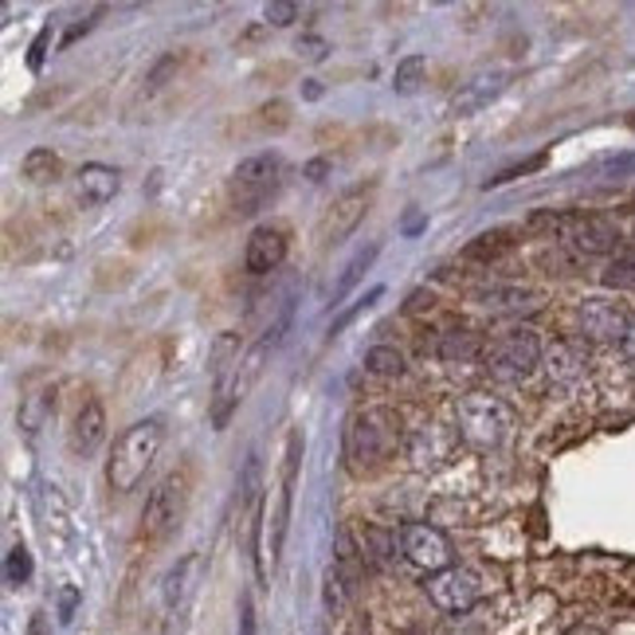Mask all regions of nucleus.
<instances>
[{
    "instance_id": "1",
    "label": "nucleus",
    "mask_w": 635,
    "mask_h": 635,
    "mask_svg": "<svg viewBox=\"0 0 635 635\" xmlns=\"http://www.w3.org/2000/svg\"><path fill=\"white\" fill-rule=\"evenodd\" d=\"M162 443H165V423L157 416L150 420H137L134 428L119 436L114 443L111 459H106V487L114 494H130L137 483L145 479V471L153 467V459L162 455Z\"/></svg>"
},
{
    "instance_id": "2",
    "label": "nucleus",
    "mask_w": 635,
    "mask_h": 635,
    "mask_svg": "<svg viewBox=\"0 0 635 635\" xmlns=\"http://www.w3.org/2000/svg\"><path fill=\"white\" fill-rule=\"evenodd\" d=\"M400 420L389 408H361L346 420V459L354 471H373L397 451Z\"/></svg>"
},
{
    "instance_id": "3",
    "label": "nucleus",
    "mask_w": 635,
    "mask_h": 635,
    "mask_svg": "<svg viewBox=\"0 0 635 635\" xmlns=\"http://www.w3.org/2000/svg\"><path fill=\"white\" fill-rule=\"evenodd\" d=\"M283 177H287V165H283L279 153H252L232 170L228 177V204L236 216H255L259 208L279 196Z\"/></svg>"
},
{
    "instance_id": "4",
    "label": "nucleus",
    "mask_w": 635,
    "mask_h": 635,
    "mask_svg": "<svg viewBox=\"0 0 635 635\" xmlns=\"http://www.w3.org/2000/svg\"><path fill=\"white\" fill-rule=\"evenodd\" d=\"M188 502H193V463H181L165 474L162 483L153 487L150 502L142 510V537L150 545L165 542V537L185 522Z\"/></svg>"
},
{
    "instance_id": "5",
    "label": "nucleus",
    "mask_w": 635,
    "mask_h": 635,
    "mask_svg": "<svg viewBox=\"0 0 635 635\" xmlns=\"http://www.w3.org/2000/svg\"><path fill=\"white\" fill-rule=\"evenodd\" d=\"M537 224H550L557 232V239L569 247L573 255H612L619 247V228L608 216H593V212H565V216H542Z\"/></svg>"
},
{
    "instance_id": "6",
    "label": "nucleus",
    "mask_w": 635,
    "mask_h": 635,
    "mask_svg": "<svg viewBox=\"0 0 635 635\" xmlns=\"http://www.w3.org/2000/svg\"><path fill=\"white\" fill-rule=\"evenodd\" d=\"M542 354H545V349H542L537 330H530V326H518V330L494 338V346L487 349V369H491L494 381L518 385V381H525V377L534 373L537 365H542Z\"/></svg>"
},
{
    "instance_id": "7",
    "label": "nucleus",
    "mask_w": 635,
    "mask_h": 635,
    "mask_svg": "<svg viewBox=\"0 0 635 635\" xmlns=\"http://www.w3.org/2000/svg\"><path fill=\"white\" fill-rule=\"evenodd\" d=\"M459 436L474 448H499L510 436V408L487 392H467L459 400Z\"/></svg>"
},
{
    "instance_id": "8",
    "label": "nucleus",
    "mask_w": 635,
    "mask_h": 635,
    "mask_svg": "<svg viewBox=\"0 0 635 635\" xmlns=\"http://www.w3.org/2000/svg\"><path fill=\"white\" fill-rule=\"evenodd\" d=\"M267 354H272V346L259 338L244 357H239L236 369H232V373L216 385V400H212V428H228L232 412L244 404V397L255 389V381L263 377V361H267Z\"/></svg>"
},
{
    "instance_id": "9",
    "label": "nucleus",
    "mask_w": 635,
    "mask_h": 635,
    "mask_svg": "<svg viewBox=\"0 0 635 635\" xmlns=\"http://www.w3.org/2000/svg\"><path fill=\"white\" fill-rule=\"evenodd\" d=\"M423 593H428V601H432L440 612L463 616V612H471L474 604H479V596H483V581H479L474 569L451 565V569H443V573L428 576V581H423Z\"/></svg>"
},
{
    "instance_id": "10",
    "label": "nucleus",
    "mask_w": 635,
    "mask_h": 635,
    "mask_svg": "<svg viewBox=\"0 0 635 635\" xmlns=\"http://www.w3.org/2000/svg\"><path fill=\"white\" fill-rule=\"evenodd\" d=\"M369 201H373V185H354L322 212V221H318V247L330 252V247L346 244L349 236L357 232V224L365 221V212H369Z\"/></svg>"
},
{
    "instance_id": "11",
    "label": "nucleus",
    "mask_w": 635,
    "mask_h": 635,
    "mask_svg": "<svg viewBox=\"0 0 635 635\" xmlns=\"http://www.w3.org/2000/svg\"><path fill=\"white\" fill-rule=\"evenodd\" d=\"M400 553L408 557V565H416L428 576L443 573V569H451V561H455L448 534L428 522H408L404 530H400Z\"/></svg>"
},
{
    "instance_id": "12",
    "label": "nucleus",
    "mask_w": 635,
    "mask_h": 635,
    "mask_svg": "<svg viewBox=\"0 0 635 635\" xmlns=\"http://www.w3.org/2000/svg\"><path fill=\"white\" fill-rule=\"evenodd\" d=\"M298 463H303V432L287 436V455H283V479H279V502L272 514V565L279 561L283 542H287V525H290V502H295V483H298Z\"/></svg>"
},
{
    "instance_id": "13",
    "label": "nucleus",
    "mask_w": 635,
    "mask_h": 635,
    "mask_svg": "<svg viewBox=\"0 0 635 635\" xmlns=\"http://www.w3.org/2000/svg\"><path fill=\"white\" fill-rule=\"evenodd\" d=\"M510 75L502 68H487V71H474L455 94H451V114L455 119H471V114L487 111L502 91H506Z\"/></svg>"
},
{
    "instance_id": "14",
    "label": "nucleus",
    "mask_w": 635,
    "mask_h": 635,
    "mask_svg": "<svg viewBox=\"0 0 635 635\" xmlns=\"http://www.w3.org/2000/svg\"><path fill=\"white\" fill-rule=\"evenodd\" d=\"M576 322H581V334L593 341H624L632 314L624 306L608 303V298H585L581 310H576Z\"/></svg>"
},
{
    "instance_id": "15",
    "label": "nucleus",
    "mask_w": 635,
    "mask_h": 635,
    "mask_svg": "<svg viewBox=\"0 0 635 635\" xmlns=\"http://www.w3.org/2000/svg\"><path fill=\"white\" fill-rule=\"evenodd\" d=\"M287 259V232L279 224H259V228L247 236L244 247V267L252 275H272L283 267Z\"/></svg>"
},
{
    "instance_id": "16",
    "label": "nucleus",
    "mask_w": 635,
    "mask_h": 635,
    "mask_svg": "<svg viewBox=\"0 0 635 635\" xmlns=\"http://www.w3.org/2000/svg\"><path fill=\"white\" fill-rule=\"evenodd\" d=\"M102 440H106V408H102L99 397H86L83 404H79L75 420H71V436H68L71 455L79 459L94 455Z\"/></svg>"
},
{
    "instance_id": "17",
    "label": "nucleus",
    "mask_w": 635,
    "mask_h": 635,
    "mask_svg": "<svg viewBox=\"0 0 635 635\" xmlns=\"http://www.w3.org/2000/svg\"><path fill=\"white\" fill-rule=\"evenodd\" d=\"M474 303L491 314H525L542 306V295L525 287H510V283H491V287L474 290Z\"/></svg>"
},
{
    "instance_id": "18",
    "label": "nucleus",
    "mask_w": 635,
    "mask_h": 635,
    "mask_svg": "<svg viewBox=\"0 0 635 635\" xmlns=\"http://www.w3.org/2000/svg\"><path fill=\"white\" fill-rule=\"evenodd\" d=\"M119 188H122V177H119V170H111V165L91 162L79 170V196H83L91 208L111 204L114 196H119Z\"/></svg>"
},
{
    "instance_id": "19",
    "label": "nucleus",
    "mask_w": 635,
    "mask_h": 635,
    "mask_svg": "<svg viewBox=\"0 0 635 635\" xmlns=\"http://www.w3.org/2000/svg\"><path fill=\"white\" fill-rule=\"evenodd\" d=\"M545 369H550V377L561 385L576 381V377L585 373V349L576 346V341H553V346L545 349Z\"/></svg>"
},
{
    "instance_id": "20",
    "label": "nucleus",
    "mask_w": 635,
    "mask_h": 635,
    "mask_svg": "<svg viewBox=\"0 0 635 635\" xmlns=\"http://www.w3.org/2000/svg\"><path fill=\"white\" fill-rule=\"evenodd\" d=\"M51 412H55V385H43V389L28 392V397L20 400L17 423L24 428V436H35L43 423L51 420Z\"/></svg>"
},
{
    "instance_id": "21",
    "label": "nucleus",
    "mask_w": 635,
    "mask_h": 635,
    "mask_svg": "<svg viewBox=\"0 0 635 635\" xmlns=\"http://www.w3.org/2000/svg\"><path fill=\"white\" fill-rule=\"evenodd\" d=\"M20 173H24V181H32V185H55V181L63 177V157L55 150H48V145H35V150H28L24 162H20Z\"/></svg>"
},
{
    "instance_id": "22",
    "label": "nucleus",
    "mask_w": 635,
    "mask_h": 635,
    "mask_svg": "<svg viewBox=\"0 0 635 635\" xmlns=\"http://www.w3.org/2000/svg\"><path fill=\"white\" fill-rule=\"evenodd\" d=\"M377 255H381V244H369V247H361V252H357L354 259L346 263V267H341L338 283H334V306H338L341 298H346L349 290H354L357 283L365 279V272H369V267H373V259H377Z\"/></svg>"
},
{
    "instance_id": "23",
    "label": "nucleus",
    "mask_w": 635,
    "mask_h": 635,
    "mask_svg": "<svg viewBox=\"0 0 635 635\" xmlns=\"http://www.w3.org/2000/svg\"><path fill=\"white\" fill-rule=\"evenodd\" d=\"M196 573H201V557H185L170 576H165V604H170V608H181V604L188 601Z\"/></svg>"
},
{
    "instance_id": "24",
    "label": "nucleus",
    "mask_w": 635,
    "mask_h": 635,
    "mask_svg": "<svg viewBox=\"0 0 635 635\" xmlns=\"http://www.w3.org/2000/svg\"><path fill=\"white\" fill-rule=\"evenodd\" d=\"M483 349V338L474 330H448L440 338V357L443 361H471Z\"/></svg>"
},
{
    "instance_id": "25",
    "label": "nucleus",
    "mask_w": 635,
    "mask_h": 635,
    "mask_svg": "<svg viewBox=\"0 0 635 635\" xmlns=\"http://www.w3.org/2000/svg\"><path fill=\"white\" fill-rule=\"evenodd\" d=\"M423 75H428V60H423V55H404V60L397 63V71H392V91L416 94L423 83Z\"/></svg>"
},
{
    "instance_id": "26",
    "label": "nucleus",
    "mask_w": 635,
    "mask_h": 635,
    "mask_svg": "<svg viewBox=\"0 0 635 635\" xmlns=\"http://www.w3.org/2000/svg\"><path fill=\"white\" fill-rule=\"evenodd\" d=\"M177 75H181V51H165L162 60L153 63L150 68V75H145V86H142V94H157V91H165L170 83H177Z\"/></svg>"
},
{
    "instance_id": "27",
    "label": "nucleus",
    "mask_w": 635,
    "mask_h": 635,
    "mask_svg": "<svg viewBox=\"0 0 635 635\" xmlns=\"http://www.w3.org/2000/svg\"><path fill=\"white\" fill-rule=\"evenodd\" d=\"M365 369L377 377H400L404 373V357H400V349H392V346H373L365 354Z\"/></svg>"
},
{
    "instance_id": "28",
    "label": "nucleus",
    "mask_w": 635,
    "mask_h": 635,
    "mask_svg": "<svg viewBox=\"0 0 635 635\" xmlns=\"http://www.w3.org/2000/svg\"><path fill=\"white\" fill-rule=\"evenodd\" d=\"M604 283L616 290H635V252H624L608 263V272H604Z\"/></svg>"
},
{
    "instance_id": "29",
    "label": "nucleus",
    "mask_w": 635,
    "mask_h": 635,
    "mask_svg": "<svg viewBox=\"0 0 635 635\" xmlns=\"http://www.w3.org/2000/svg\"><path fill=\"white\" fill-rule=\"evenodd\" d=\"M28 576H32V553L24 550V545H12L9 557H4V581H9L12 588L28 585Z\"/></svg>"
},
{
    "instance_id": "30",
    "label": "nucleus",
    "mask_w": 635,
    "mask_h": 635,
    "mask_svg": "<svg viewBox=\"0 0 635 635\" xmlns=\"http://www.w3.org/2000/svg\"><path fill=\"white\" fill-rule=\"evenodd\" d=\"M349 588H354V581H349V576L341 573L338 565H330V573H326V608H330V612H341V608H346Z\"/></svg>"
},
{
    "instance_id": "31",
    "label": "nucleus",
    "mask_w": 635,
    "mask_h": 635,
    "mask_svg": "<svg viewBox=\"0 0 635 635\" xmlns=\"http://www.w3.org/2000/svg\"><path fill=\"white\" fill-rule=\"evenodd\" d=\"M287 122H290V106L283 99L263 102L259 111H255V126L259 130H287Z\"/></svg>"
},
{
    "instance_id": "32",
    "label": "nucleus",
    "mask_w": 635,
    "mask_h": 635,
    "mask_svg": "<svg viewBox=\"0 0 635 635\" xmlns=\"http://www.w3.org/2000/svg\"><path fill=\"white\" fill-rule=\"evenodd\" d=\"M510 247V239H506V232H487V236H479L471 247H467V259H494L499 252H506Z\"/></svg>"
},
{
    "instance_id": "33",
    "label": "nucleus",
    "mask_w": 635,
    "mask_h": 635,
    "mask_svg": "<svg viewBox=\"0 0 635 635\" xmlns=\"http://www.w3.org/2000/svg\"><path fill=\"white\" fill-rule=\"evenodd\" d=\"M381 295H385V287H373V290H369V295H361V298H357V303L349 306V310H341L338 318H334V322H330V338H338V334L346 330L349 322H354L357 314H361V310H369V306H373V303H377V298H381Z\"/></svg>"
},
{
    "instance_id": "34",
    "label": "nucleus",
    "mask_w": 635,
    "mask_h": 635,
    "mask_svg": "<svg viewBox=\"0 0 635 635\" xmlns=\"http://www.w3.org/2000/svg\"><path fill=\"white\" fill-rule=\"evenodd\" d=\"M298 12H303V9H298L295 0H272V4H263V17H267V24H275V28L295 24Z\"/></svg>"
},
{
    "instance_id": "35",
    "label": "nucleus",
    "mask_w": 635,
    "mask_h": 635,
    "mask_svg": "<svg viewBox=\"0 0 635 635\" xmlns=\"http://www.w3.org/2000/svg\"><path fill=\"white\" fill-rule=\"evenodd\" d=\"M298 55L310 63L326 60V40H318V35H306V40H298Z\"/></svg>"
},
{
    "instance_id": "36",
    "label": "nucleus",
    "mask_w": 635,
    "mask_h": 635,
    "mask_svg": "<svg viewBox=\"0 0 635 635\" xmlns=\"http://www.w3.org/2000/svg\"><path fill=\"white\" fill-rule=\"evenodd\" d=\"M239 635H255V608H252V596L239 601Z\"/></svg>"
},
{
    "instance_id": "37",
    "label": "nucleus",
    "mask_w": 635,
    "mask_h": 635,
    "mask_svg": "<svg viewBox=\"0 0 635 635\" xmlns=\"http://www.w3.org/2000/svg\"><path fill=\"white\" fill-rule=\"evenodd\" d=\"M48 40H51V32H48V28H43V32L35 35V43H32V55H28V68H32V71H40L43 51H48Z\"/></svg>"
},
{
    "instance_id": "38",
    "label": "nucleus",
    "mask_w": 635,
    "mask_h": 635,
    "mask_svg": "<svg viewBox=\"0 0 635 635\" xmlns=\"http://www.w3.org/2000/svg\"><path fill=\"white\" fill-rule=\"evenodd\" d=\"M75 604H79V588L68 585V588H63V596H60V619L75 616Z\"/></svg>"
},
{
    "instance_id": "39",
    "label": "nucleus",
    "mask_w": 635,
    "mask_h": 635,
    "mask_svg": "<svg viewBox=\"0 0 635 635\" xmlns=\"http://www.w3.org/2000/svg\"><path fill=\"white\" fill-rule=\"evenodd\" d=\"M28 635H51L48 612H32V619H28Z\"/></svg>"
},
{
    "instance_id": "40",
    "label": "nucleus",
    "mask_w": 635,
    "mask_h": 635,
    "mask_svg": "<svg viewBox=\"0 0 635 635\" xmlns=\"http://www.w3.org/2000/svg\"><path fill=\"white\" fill-rule=\"evenodd\" d=\"M619 349H624V357L635 365V314H632V322H627V334H624V341H619Z\"/></svg>"
},
{
    "instance_id": "41",
    "label": "nucleus",
    "mask_w": 635,
    "mask_h": 635,
    "mask_svg": "<svg viewBox=\"0 0 635 635\" xmlns=\"http://www.w3.org/2000/svg\"><path fill=\"white\" fill-rule=\"evenodd\" d=\"M565 635H604L601 627H593V624H576V627H569Z\"/></svg>"
},
{
    "instance_id": "42",
    "label": "nucleus",
    "mask_w": 635,
    "mask_h": 635,
    "mask_svg": "<svg viewBox=\"0 0 635 635\" xmlns=\"http://www.w3.org/2000/svg\"><path fill=\"white\" fill-rule=\"evenodd\" d=\"M420 228H423V216H420V212H416V216H408V224H404L408 236H416V232H420Z\"/></svg>"
}]
</instances>
